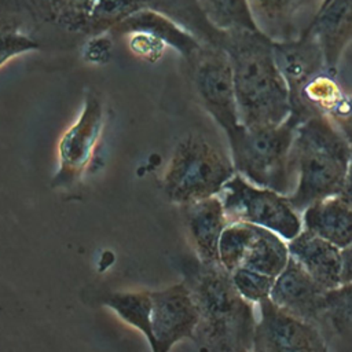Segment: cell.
Listing matches in <instances>:
<instances>
[{
  "label": "cell",
  "instance_id": "17",
  "mask_svg": "<svg viewBox=\"0 0 352 352\" xmlns=\"http://www.w3.org/2000/svg\"><path fill=\"white\" fill-rule=\"evenodd\" d=\"M293 257L326 290L341 285V249L302 228L287 241Z\"/></svg>",
  "mask_w": 352,
  "mask_h": 352
},
{
  "label": "cell",
  "instance_id": "27",
  "mask_svg": "<svg viewBox=\"0 0 352 352\" xmlns=\"http://www.w3.org/2000/svg\"><path fill=\"white\" fill-rule=\"evenodd\" d=\"M125 37L128 40V45L132 50V52L147 60L158 59L166 47L161 40L142 32L129 33Z\"/></svg>",
  "mask_w": 352,
  "mask_h": 352
},
{
  "label": "cell",
  "instance_id": "25",
  "mask_svg": "<svg viewBox=\"0 0 352 352\" xmlns=\"http://www.w3.org/2000/svg\"><path fill=\"white\" fill-rule=\"evenodd\" d=\"M230 274L235 289L248 301L258 304L260 301L270 298L271 289L275 280L274 276L265 275L245 265H239Z\"/></svg>",
  "mask_w": 352,
  "mask_h": 352
},
{
  "label": "cell",
  "instance_id": "26",
  "mask_svg": "<svg viewBox=\"0 0 352 352\" xmlns=\"http://www.w3.org/2000/svg\"><path fill=\"white\" fill-rule=\"evenodd\" d=\"M38 48L40 44L36 40L19 32L15 26L0 25V67L12 58Z\"/></svg>",
  "mask_w": 352,
  "mask_h": 352
},
{
  "label": "cell",
  "instance_id": "10",
  "mask_svg": "<svg viewBox=\"0 0 352 352\" xmlns=\"http://www.w3.org/2000/svg\"><path fill=\"white\" fill-rule=\"evenodd\" d=\"M257 305L254 352H323L326 341L318 326L279 308L270 298Z\"/></svg>",
  "mask_w": 352,
  "mask_h": 352
},
{
  "label": "cell",
  "instance_id": "8",
  "mask_svg": "<svg viewBox=\"0 0 352 352\" xmlns=\"http://www.w3.org/2000/svg\"><path fill=\"white\" fill-rule=\"evenodd\" d=\"M44 21L70 33L88 36L109 32L138 10L157 6V0H26Z\"/></svg>",
  "mask_w": 352,
  "mask_h": 352
},
{
  "label": "cell",
  "instance_id": "1",
  "mask_svg": "<svg viewBox=\"0 0 352 352\" xmlns=\"http://www.w3.org/2000/svg\"><path fill=\"white\" fill-rule=\"evenodd\" d=\"M221 47L231 60L241 124H282L292 113L290 92L276 66L272 40L260 30H231L224 33Z\"/></svg>",
  "mask_w": 352,
  "mask_h": 352
},
{
  "label": "cell",
  "instance_id": "22",
  "mask_svg": "<svg viewBox=\"0 0 352 352\" xmlns=\"http://www.w3.org/2000/svg\"><path fill=\"white\" fill-rule=\"evenodd\" d=\"M195 3L217 30H258L246 0H195Z\"/></svg>",
  "mask_w": 352,
  "mask_h": 352
},
{
  "label": "cell",
  "instance_id": "5",
  "mask_svg": "<svg viewBox=\"0 0 352 352\" xmlns=\"http://www.w3.org/2000/svg\"><path fill=\"white\" fill-rule=\"evenodd\" d=\"M232 160L199 133H188L175 146L162 175L166 198L184 205L217 195L235 175Z\"/></svg>",
  "mask_w": 352,
  "mask_h": 352
},
{
  "label": "cell",
  "instance_id": "12",
  "mask_svg": "<svg viewBox=\"0 0 352 352\" xmlns=\"http://www.w3.org/2000/svg\"><path fill=\"white\" fill-rule=\"evenodd\" d=\"M324 293L326 289L290 257L274 280L270 300L286 312L319 327L324 322Z\"/></svg>",
  "mask_w": 352,
  "mask_h": 352
},
{
  "label": "cell",
  "instance_id": "18",
  "mask_svg": "<svg viewBox=\"0 0 352 352\" xmlns=\"http://www.w3.org/2000/svg\"><path fill=\"white\" fill-rule=\"evenodd\" d=\"M302 228L340 249L352 243V205L340 195L319 199L301 212Z\"/></svg>",
  "mask_w": 352,
  "mask_h": 352
},
{
  "label": "cell",
  "instance_id": "14",
  "mask_svg": "<svg viewBox=\"0 0 352 352\" xmlns=\"http://www.w3.org/2000/svg\"><path fill=\"white\" fill-rule=\"evenodd\" d=\"M188 242L202 263L219 261V241L228 224L223 202L219 195L180 205Z\"/></svg>",
  "mask_w": 352,
  "mask_h": 352
},
{
  "label": "cell",
  "instance_id": "29",
  "mask_svg": "<svg viewBox=\"0 0 352 352\" xmlns=\"http://www.w3.org/2000/svg\"><path fill=\"white\" fill-rule=\"evenodd\" d=\"M336 78L341 88L352 95V40L346 44L336 66Z\"/></svg>",
  "mask_w": 352,
  "mask_h": 352
},
{
  "label": "cell",
  "instance_id": "24",
  "mask_svg": "<svg viewBox=\"0 0 352 352\" xmlns=\"http://www.w3.org/2000/svg\"><path fill=\"white\" fill-rule=\"evenodd\" d=\"M324 322L337 331L352 329V283H341L326 290Z\"/></svg>",
  "mask_w": 352,
  "mask_h": 352
},
{
  "label": "cell",
  "instance_id": "7",
  "mask_svg": "<svg viewBox=\"0 0 352 352\" xmlns=\"http://www.w3.org/2000/svg\"><path fill=\"white\" fill-rule=\"evenodd\" d=\"M192 87L205 110L224 129L226 135L239 125L234 74L230 56L220 45L204 43L187 59Z\"/></svg>",
  "mask_w": 352,
  "mask_h": 352
},
{
  "label": "cell",
  "instance_id": "20",
  "mask_svg": "<svg viewBox=\"0 0 352 352\" xmlns=\"http://www.w3.org/2000/svg\"><path fill=\"white\" fill-rule=\"evenodd\" d=\"M286 242L276 232L258 226L241 265L276 278L290 258Z\"/></svg>",
  "mask_w": 352,
  "mask_h": 352
},
{
  "label": "cell",
  "instance_id": "9",
  "mask_svg": "<svg viewBox=\"0 0 352 352\" xmlns=\"http://www.w3.org/2000/svg\"><path fill=\"white\" fill-rule=\"evenodd\" d=\"M104 125V104L95 91H88L76 122L62 135L58 144V169L51 180L54 188L74 184L92 161Z\"/></svg>",
  "mask_w": 352,
  "mask_h": 352
},
{
  "label": "cell",
  "instance_id": "13",
  "mask_svg": "<svg viewBox=\"0 0 352 352\" xmlns=\"http://www.w3.org/2000/svg\"><path fill=\"white\" fill-rule=\"evenodd\" d=\"M272 51L276 66L289 87L290 104L298 100L301 91L312 78L327 72L319 43L305 30L296 38L272 40Z\"/></svg>",
  "mask_w": 352,
  "mask_h": 352
},
{
  "label": "cell",
  "instance_id": "19",
  "mask_svg": "<svg viewBox=\"0 0 352 352\" xmlns=\"http://www.w3.org/2000/svg\"><path fill=\"white\" fill-rule=\"evenodd\" d=\"M257 29L274 41L296 38V19L305 0H246Z\"/></svg>",
  "mask_w": 352,
  "mask_h": 352
},
{
  "label": "cell",
  "instance_id": "21",
  "mask_svg": "<svg viewBox=\"0 0 352 352\" xmlns=\"http://www.w3.org/2000/svg\"><path fill=\"white\" fill-rule=\"evenodd\" d=\"M103 304L114 311L122 322L139 330L153 349L154 336L151 330V292H114L103 297Z\"/></svg>",
  "mask_w": 352,
  "mask_h": 352
},
{
  "label": "cell",
  "instance_id": "4",
  "mask_svg": "<svg viewBox=\"0 0 352 352\" xmlns=\"http://www.w3.org/2000/svg\"><path fill=\"white\" fill-rule=\"evenodd\" d=\"M301 118L294 113L279 125H239L227 135L235 172L250 183L289 195L296 186L292 157L294 135Z\"/></svg>",
  "mask_w": 352,
  "mask_h": 352
},
{
  "label": "cell",
  "instance_id": "3",
  "mask_svg": "<svg viewBox=\"0 0 352 352\" xmlns=\"http://www.w3.org/2000/svg\"><path fill=\"white\" fill-rule=\"evenodd\" d=\"M351 153V142L329 116L315 113L301 120L292 146L296 186L286 195L290 205L301 213L319 199L338 195Z\"/></svg>",
  "mask_w": 352,
  "mask_h": 352
},
{
  "label": "cell",
  "instance_id": "15",
  "mask_svg": "<svg viewBox=\"0 0 352 352\" xmlns=\"http://www.w3.org/2000/svg\"><path fill=\"white\" fill-rule=\"evenodd\" d=\"M135 32L147 33L161 40L165 45L176 50L186 60L204 44L182 22L175 21L169 12L153 7L135 11L109 30L114 37H125Z\"/></svg>",
  "mask_w": 352,
  "mask_h": 352
},
{
  "label": "cell",
  "instance_id": "31",
  "mask_svg": "<svg viewBox=\"0 0 352 352\" xmlns=\"http://www.w3.org/2000/svg\"><path fill=\"white\" fill-rule=\"evenodd\" d=\"M345 202H348L349 205H352V153H351V160H349V166H348V172H346V177L342 186L341 192L338 194Z\"/></svg>",
  "mask_w": 352,
  "mask_h": 352
},
{
  "label": "cell",
  "instance_id": "2",
  "mask_svg": "<svg viewBox=\"0 0 352 352\" xmlns=\"http://www.w3.org/2000/svg\"><path fill=\"white\" fill-rule=\"evenodd\" d=\"M199 311V322L192 341L201 351H253L257 322L256 304L243 298L235 289L231 274L220 263H202L187 274Z\"/></svg>",
  "mask_w": 352,
  "mask_h": 352
},
{
  "label": "cell",
  "instance_id": "6",
  "mask_svg": "<svg viewBox=\"0 0 352 352\" xmlns=\"http://www.w3.org/2000/svg\"><path fill=\"white\" fill-rule=\"evenodd\" d=\"M217 195L228 223H252L276 232L285 241L293 239L302 230L301 214L286 195L256 186L239 173H235Z\"/></svg>",
  "mask_w": 352,
  "mask_h": 352
},
{
  "label": "cell",
  "instance_id": "30",
  "mask_svg": "<svg viewBox=\"0 0 352 352\" xmlns=\"http://www.w3.org/2000/svg\"><path fill=\"white\" fill-rule=\"evenodd\" d=\"M341 283H352V243L341 249Z\"/></svg>",
  "mask_w": 352,
  "mask_h": 352
},
{
  "label": "cell",
  "instance_id": "28",
  "mask_svg": "<svg viewBox=\"0 0 352 352\" xmlns=\"http://www.w3.org/2000/svg\"><path fill=\"white\" fill-rule=\"evenodd\" d=\"M111 45L113 44L109 32L89 36V40L85 43V47L82 50V56L91 63L103 65L111 56Z\"/></svg>",
  "mask_w": 352,
  "mask_h": 352
},
{
  "label": "cell",
  "instance_id": "16",
  "mask_svg": "<svg viewBox=\"0 0 352 352\" xmlns=\"http://www.w3.org/2000/svg\"><path fill=\"white\" fill-rule=\"evenodd\" d=\"M304 30L316 38L326 70L334 76L340 55L352 40V0H323Z\"/></svg>",
  "mask_w": 352,
  "mask_h": 352
},
{
  "label": "cell",
  "instance_id": "23",
  "mask_svg": "<svg viewBox=\"0 0 352 352\" xmlns=\"http://www.w3.org/2000/svg\"><path fill=\"white\" fill-rule=\"evenodd\" d=\"M257 227L246 221H232L223 230L219 241V261L228 272L242 264Z\"/></svg>",
  "mask_w": 352,
  "mask_h": 352
},
{
  "label": "cell",
  "instance_id": "11",
  "mask_svg": "<svg viewBox=\"0 0 352 352\" xmlns=\"http://www.w3.org/2000/svg\"><path fill=\"white\" fill-rule=\"evenodd\" d=\"M154 352H168L183 340H192L199 311L186 280L151 292Z\"/></svg>",
  "mask_w": 352,
  "mask_h": 352
}]
</instances>
